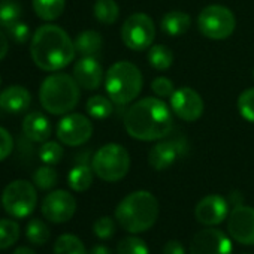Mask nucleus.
Returning <instances> with one entry per match:
<instances>
[{
  "mask_svg": "<svg viewBox=\"0 0 254 254\" xmlns=\"http://www.w3.org/2000/svg\"><path fill=\"white\" fill-rule=\"evenodd\" d=\"M124 129L138 141L163 139L172 130V109L160 97H144L126 111Z\"/></svg>",
  "mask_w": 254,
  "mask_h": 254,
  "instance_id": "1",
  "label": "nucleus"
},
{
  "mask_svg": "<svg viewBox=\"0 0 254 254\" xmlns=\"http://www.w3.org/2000/svg\"><path fill=\"white\" fill-rule=\"evenodd\" d=\"M30 54L39 69L57 72L73 62L76 50L67 32L56 24H45L35 32Z\"/></svg>",
  "mask_w": 254,
  "mask_h": 254,
  "instance_id": "2",
  "label": "nucleus"
},
{
  "mask_svg": "<svg viewBox=\"0 0 254 254\" xmlns=\"http://www.w3.org/2000/svg\"><path fill=\"white\" fill-rule=\"evenodd\" d=\"M159 212L157 197L147 190H138L120 200L115 208V220L123 230L136 235L151 229L159 218Z\"/></svg>",
  "mask_w": 254,
  "mask_h": 254,
  "instance_id": "3",
  "label": "nucleus"
},
{
  "mask_svg": "<svg viewBox=\"0 0 254 254\" xmlns=\"http://www.w3.org/2000/svg\"><path fill=\"white\" fill-rule=\"evenodd\" d=\"M79 97L81 90L75 78L62 72L47 76L39 88V102L53 115L69 114L76 108Z\"/></svg>",
  "mask_w": 254,
  "mask_h": 254,
  "instance_id": "4",
  "label": "nucleus"
},
{
  "mask_svg": "<svg viewBox=\"0 0 254 254\" xmlns=\"http://www.w3.org/2000/svg\"><path fill=\"white\" fill-rule=\"evenodd\" d=\"M144 78L139 67L127 60L115 62L105 73L108 97L118 106L132 103L142 91Z\"/></svg>",
  "mask_w": 254,
  "mask_h": 254,
  "instance_id": "5",
  "label": "nucleus"
},
{
  "mask_svg": "<svg viewBox=\"0 0 254 254\" xmlns=\"http://www.w3.org/2000/svg\"><path fill=\"white\" fill-rule=\"evenodd\" d=\"M94 175L106 183L121 181L130 169V154L123 145L111 142L102 145L91 159Z\"/></svg>",
  "mask_w": 254,
  "mask_h": 254,
  "instance_id": "6",
  "label": "nucleus"
},
{
  "mask_svg": "<svg viewBox=\"0 0 254 254\" xmlns=\"http://www.w3.org/2000/svg\"><path fill=\"white\" fill-rule=\"evenodd\" d=\"M236 18L223 5H208L197 15L199 32L211 41H224L235 32Z\"/></svg>",
  "mask_w": 254,
  "mask_h": 254,
  "instance_id": "7",
  "label": "nucleus"
},
{
  "mask_svg": "<svg viewBox=\"0 0 254 254\" xmlns=\"http://www.w3.org/2000/svg\"><path fill=\"white\" fill-rule=\"evenodd\" d=\"M36 186L27 180H15L9 183L2 193V206L14 218L29 217L38 203Z\"/></svg>",
  "mask_w": 254,
  "mask_h": 254,
  "instance_id": "8",
  "label": "nucleus"
},
{
  "mask_svg": "<svg viewBox=\"0 0 254 254\" xmlns=\"http://www.w3.org/2000/svg\"><path fill=\"white\" fill-rule=\"evenodd\" d=\"M121 41L132 51H145L153 47L156 24L148 14L136 12L129 15L121 26Z\"/></svg>",
  "mask_w": 254,
  "mask_h": 254,
  "instance_id": "9",
  "label": "nucleus"
},
{
  "mask_svg": "<svg viewBox=\"0 0 254 254\" xmlns=\"http://www.w3.org/2000/svg\"><path fill=\"white\" fill-rule=\"evenodd\" d=\"M57 138L67 147H79L93 135V123L82 114H66L57 124Z\"/></svg>",
  "mask_w": 254,
  "mask_h": 254,
  "instance_id": "10",
  "label": "nucleus"
},
{
  "mask_svg": "<svg viewBox=\"0 0 254 254\" xmlns=\"http://www.w3.org/2000/svg\"><path fill=\"white\" fill-rule=\"evenodd\" d=\"M42 215L50 223L62 224L69 221L76 211L75 197L66 190H53L48 193L41 205Z\"/></svg>",
  "mask_w": 254,
  "mask_h": 254,
  "instance_id": "11",
  "label": "nucleus"
},
{
  "mask_svg": "<svg viewBox=\"0 0 254 254\" xmlns=\"http://www.w3.org/2000/svg\"><path fill=\"white\" fill-rule=\"evenodd\" d=\"M169 106L178 118L187 123L197 121L205 109L203 99L196 90L190 87H181L175 90L169 97Z\"/></svg>",
  "mask_w": 254,
  "mask_h": 254,
  "instance_id": "12",
  "label": "nucleus"
},
{
  "mask_svg": "<svg viewBox=\"0 0 254 254\" xmlns=\"http://www.w3.org/2000/svg\"><path fill=\"white\" fill-rule=\"evenodd\" d=\"M230 236L217 227L199 230L190 242V254H232Z\"/></svg>",
  "mask_w": 254,
  "mask_h": 254,
  "instance_id": "13",
  "label": "nucleus"
},
{
  "mask_svg": "<svg viewBox=\"0 0 254 254\" xmlns=\"http://www.w3.org/2000/svg\"><path fill=\"white\" fill-rule=\"evenodd\" d=\"M227 232L233 241L242 245H254V208L235 206L227 217Z\"/></svg>",
  "mask_w": 254,
  "mask_h": 254,
  "instance_id": "14",
  "label": "nucleus"
},
{
  "mask_svg": "<svg viewBox=\"0 0 254 254\" xmlns=\"http://www.w3.org/2000/svg\"><path fill=\"white\" fill-rule=\"evenodd\" d=\"M229 205V200L221 194H208L197 202L194 208V217L203 226H218L220 223L227 220Z\"/></svg>",
  "mask_w": 254,
  "mask_h": 254,
  "instance_id": "15",
  "label": "nucleus"
},
{
  "mask_svg": "<svg viewBox=\"0 0 254 254\" xmlns=\"http://www.w3.org/2000/svg\"><path fill=\"white\" fill-rule=\"evenodd\" d=\"M187 153V144L183 139H169L157 142L148 153V163L154 171L169 169L180 157Z\"/></svg>",
  "mask_w": 254,
  "mask_h": 254,
  "instance_id": "16",
  "label": "nucleus"
},
{
  "mask_svg": "<svg viewBox=\"0 0 254 254\" xmlns=\"http://www.w3.org/2000/svg\"><path fill=\"white\" fill-rule=\"evenodd\" d=\"M72 76L84 90H97L102 81H105L103 69L94 57H81L73 64Z\"/></svg>",
  "mask_w": 254,
  "mask_h": 254,
  "instance_id": "17",
  "label": "nucleus"
},
{
  "mask_svg": "<svg viewBox=\"0 0 254 254\" xmlns=\"http://www.w3.org/2000/svg\"><path fill=\"white\" fill-rule=\"evenodd\" d=\"M23 133L33 142H47L53 133L50 120L41 112H30L23 120Z\"/></svg>",
  "mask_w": 254,
  "mask_h": 254,
  "instance_id": "18",
  "label": "nucleus"
},
{
  "mask_svg": "<svg viewBox=\"0 0 254 254\" xmlns=\"http://www.w3.org/2000/svg\"><path fill=\"white\" fill-rule=\"evenodd\" d=\"M32 94L21 85H11L0 93V108L11 114H20L29 109Z\"/></svg>",
  "mask_w": 254,
  "mask_h": 254,
  "instance_id": "19",
  "label": "nucleus"
},
{
  "mask_svg": "<svg viewBox=\"0 0 254 254\" xmlns=\"http://www.w3.org/2000/svg\"><path fill=\"white\" fill-rule=\"evenodd\" d=\"M191 26V18L184 11H171L166 12L160 21V29L165 35L177 38L189 32Z\"/></svg>",
  "mask_w": 254,
  "mask_h": 254,
  "instance_id": "20",
  "label": "nucleus"
},
{
  "mask_svg": "<svg viewBox=\"0 0 254 254\" xmlns=\"http://www.w3.org/2000/svg\"><path fill=\"white\" fill-rule=\"evenodd\" d=\"M73 44H75V50L79 56L94 57L102 50L103 39H102L100 33H97L94 30H84L75 38Z\"/></svg>",
  "mask_w": 254,
  "mask_h": 254,
  "instance_id": "21",
  "label": "nucleus"
},
{
  "mask_svg": "<svg viewBox=\"0 0 254 254\" xmlns=\"http://www.w3.org/2000/svg\"><path fill=\"white\" fill-rule=\"evenodd\" d=\"M93 178H94L93 168H90L87 163H78L76 166H73L70 169V172L67 175V183L73 191L82 193L91 187Z\"/></svg>",
  "mask_w": 254,
  "mask_h": 254,
  "instance_id": "22",
  "label": "nucleus"
},
{
  "mask_svg": "<svg viewBox=\"0 0 254 254\" xmlns=\"http://www.w3.org/2000/svg\"><path fill=\"white\" fill-rule=\"evenodd\" d=\"M35 14L44 21H54L62 17L66 0H32Z\"/></svg>",
  "mask_w": 254,
  "mask_h": 254,
  "instance_id": "23",
  "label": "nucleus"
},
{
  "mask_svg": "<svg viewBox=\"0 0 254 254\" xmlns=\"http://www.w3.org/2000/svg\"><path fill=\"white\" fill-rule=\"evenodd\" d=\"M94 18L103 26H112L120 17V6L115 0H96L93 6Z\"/></svg>",
  "mask_w": 254,
  "mask_h": 254,
  "instance_id": "24",
  "label": "nucleus"
},
{
  "mask_svg": "<svg viewBox=\"0 0 254 254\" xmlns=\"http://www.w3.org/2000/svg\"><path fill=\"white\" fill-rule=\"evenodd\" d=\"M148 63L156 70H160V72L168 70L174 63V53L171 51L169 47L163 44L153 45L148 50Z\"/></svg>",
  "mask_w": 254,
  "mask_h": 254,
  "instance_id": "25",
  "label": "nucleus"
},
{
  "mask_svg": "<svg viewBox=\"0 0 254 254\" xmlns=\"http://www.w3.org/2000/svg\"><path fill=\"white\" fill-rule=\"evenodd\" d=\"M54 254H88L84 242L73 233H63L56 239Z\"/></svg>",
  "mask_w": 254,
  "mask_h": 254,
  "instance_id": "26",
  "label": "nucleus"
},
{
  "mask_svg": "<svg viewBox=\"0 0 254 254\" xmlns=\"http://www.w3.org/2000/svg\"><path fill=\"white\" fill-rule=\"evenodd\" d=\"M23 15V6L18 0H0V27L9 29L18 23Z\"/></svg>",
  "mask_w": 254,
  "mask_h": 254,
  "instance_id": "27",
  "label": "nucleus"
},
{
  "mask_svg": "<svg viewBox=\"0 0 254 254\" xmlns=\"http://www.w3.org/2000/svg\"><path fill=\"white\" fill-rule=\"evenodd\" d=\"M85 108H87L88 115L93 117L94 120H105L112 114L114 102L109 97H105L102 94H96L87 100Z\"/></svg>",
  "mask_w": 254,
  "mask_h": 254,
  "instance_id": "28",
  "label": "nucleus"
},
{
  "mask_svg": "<svg viewBox=\"0 0 254 254\" xmlns=\"http://www.w3.org/2000/svg\"><path fill=\"white\" fill-rule=\"evenodd\" d=\"M20 224L11 218L0 220V250H8L20 239Z\"/></svg>",
  "mask_w": 254,
  "mask_h": 254,
  "instance_id": "29",
  "label": "nucleus"
},
{
  "mask_svg": "<svg viewBox=\"0 0 254 254\" xmlns=\"http://www.w3.org/2000/svg\"><path fill=\"white\" fill-rule=\"evenodd\" d=\"M26 238L33 245H44L51 238V230L47 223L39 218H32L26 227Z\"/></svg>",
  "mask_w": 254,
  "mask_h": 254,
  "instance_id": "30",
  "label": "nucleus"
},
{
  "mask_svg": "<svg viewBox=\"0 0 254 254\" xmlns=\"http://www.w3.org/2000/svg\"><path fill=\"white\" fill-rule=\"evenodd\" d=\"M117 254H150L147 242L133 233L124 236L117 244Z\"/></svg>",
  "mask_w": 254,
  "mask_h": 254,
  "instance_id": "31",
  "label": "nucleus"
},
{
  "mask_svg": "<svg viewBox=\"0 0 254 254\" xmlns=\"http://www.w3.org/2000/svg\"><path fill=\"white\" fill-rule=\"evenodd\" d=\"M59 183V174L51 165L41 166L33 174V184L39 190H51Z\"/></svg>",
  "mask_w": 254,
  "mask_h": 254,
  "instance_id": "32",
  "label": "nucleus"
},
{
  "mask_svg": "<svg viewBox=\"0 0 254 254\" xmlns=\"http://www.w3.org/2000/svg\"><path fill=\"white\" fill-rule=\"evenodd\" d=\"M63 147L59 142L54 141H47L44 142V145L39 148V159L45 163V165H57L60 163V160L63 159Z\"/></svg>",
  "mask_w": 254,
  "mask_h": 254,
  "instance_id": "33",
  "label": "nucleus"
},
{
  "mask_svg": "<svg viewBox=\"0 0 254 254\" xmlns=\"http://www.w3.org/2000/svg\"><path fill=\"white\" fill-rule=\"evenodd\" d=\"M236 105L241 117L250 123H254V87L244 90L239 94Z\"/></svg>",
  "mask_w": 254,
  "mask_h": 254,
  "instance_id": "34",
  "label": "nucleus"
},
{
  "mask_svg": "<svg viewBox=\"0 0 254 254\" xmlns=\"http://www.w3.org/2000/svg\"><path fill=\"white\" fill-rule=\"evenodd\" d=\"M117 226L111 217H100L93 224V232L99 239H111L115 235Z\"/></svg>",
  "mask_w": 254,
  "mask_h": 254,
  "instance_id": "35",
  "label": "nucleus"
},
{
  "mask_svg": "<svg viewBox=\"0 0 254 254\" xmlns=\"http://www.w3.org/2000/svg\"><path fill=\"white\" fill-rule=\"evenodd\" d=\"M151 90L154 91V94L160 99L165 97H171L175 91L174 82L166 78V76H157L153 82H151Z\"/></svg>",
  "mask_w": 254,
  "mask_h": 254,
  "instance_id": "36",
  "label": "nucleus"
},
{
  "mask_svg": "<svg viewBox=\"0 0 254 254\" xmlns=\"http://www.w3.org/2000/svg\"><path fill=\"white\" fill-rule=\"evenodd\" d=\"M6 30H8L9 36L12 38V41L17 42V44H24V42H27L29 38H30V29H29V26H27L26 23H23V21H18V23L12 24V26H11L9 29H6Z\"/></svg>",
  "mask_w": 254,
  "mask_h": 254,
  "instance_id": "37",
  "label": "nucleus"
},
{
  "mask_svg": "<svg viewBox=\"0 0 254 254\" xmlns=\"http://www.w3.org/2000/svg\"><path fill=\"white\" fill-rule=\"evenodd\" d=\"M12 150H14L12 135L6 129H3V127H0V162L8 159Z\"/></svg>",
  "mask_w": 254,
  "mask_h": 254,
  "instance_id": "38",
  "label": "nucleus"
},
{
  "mask_svg": "<svg viewBox=\"0 0 254 254\" xmlns=\"http://www.w3.org/2000/svg\"><path fill=\"white\" fill-rule=\"evenodd\" d=\"M163 254H186V250H184V245L180 242V241H168L165 245H163Z\"/></svg>",
  "mask_w": 254,
  "mask_h": 254,
  "instance_id": "39",
  "label": "nucleus"
},
{
  "mask_svg": "<svg viewBox=\"0 0 254 254\" xmlns=\"http://www.w3.org/2000/svg\"><path fill=\"white\" fill-rule=\"evenodd\" d=\"M8 50H9V42H8V38L6 35L0 30V62H2L6 54H8Z\"/></svg>",
  "mask_w": 254,
  "mask_h": 254,
  "instance_id": "40",
  "label": "nucleus"
},
{
  "mask_svg": "<svg viewBox=\"0 0 254 254\" xmlns=\"http://www.w3.org/2000/svg\"><path fill=\"white\" fill-rule=\"evenodd\" d=\"M242 200H244V196H242V193L238 191V190H235V191H232V193L229 194V203H230L233 208L242 205Z\"/></svg>",
  "mask_w": 254,
  "mask_h": 254,
  "instance_id": "41",
  "label": "nucleus"
},
{
  "mask_svg": "<svg viewBox=\"0 0 254 254\" xmlns=\"http://www.w3.org/2000/svg\"><path fill=\"white\" fill-rule=\"evenodd\" d=\"M90 254H112V253H111V250H109L106 245H103V244H96V245L91 247Z\"/></svg>",
  "mask_w": 254,
  "mask_h": 254,
  "instance_id": "42",
  "label": "nucleus"
},
{
  "mask_svg": "<svg viewBox=\"0 0 254 254\" xmlns=\"http://www.w3.org/2000/svg\"><path fill=\"white\" fill-rule=\"evenodd\" d=\"M12 254H36V251L30 247H18Z\"/></svg>",
  "mask_w": 254,
  "mask_h": 254,
  "instance_id": "43",
  "label": "nucleus"
},
{
  "mask_svg": "<svg viewBox=\"0 0 254 254\" xmlns=\"http://www.w3.org/2000/svg\"><path fill=\"white\" fill-rule=\"evenodd\" d=\"M0 206H2V196H0Z\"/></svg>",
  "mask_w": 254,
  "mask_h": 254,
  "instance_id": "44",
  "label": "nucleus"
},
{
  "mask_svg": "<svg viewBox=\"0 0 254 254\" xmlns=\"http://www.w3.org/2000/svg\"><path fill=\"white\" fill-rule=\"evenodd\" d=\"M253 78H254V69H253Z\"/></svg>",
  "mask_w": 254,
  "mask_h": 254,
  "instance_id": "45",
  "label": "nucleus"
},
{
  "mask_svg": "<svg viewBox=\"0 0 254 254\" xmlns=\"http://www.w3.org/2000/svg\"><path fill=\"white\" fill-rule=\"evenodd\" d=\"M0 84H2V78H0Z\"/></svg>",
  "mask_w": 254,
  "mask_h": 254,
  "instance_id": "46",
  "label": "nucleus"
}]
</instances>
